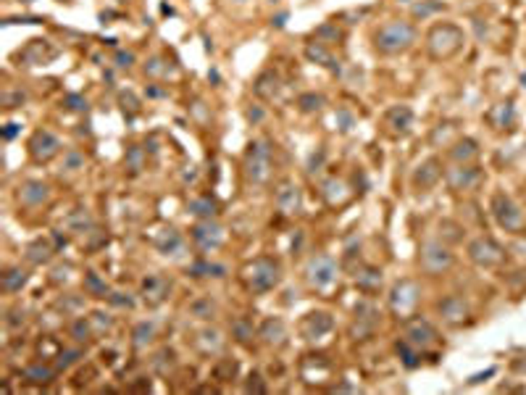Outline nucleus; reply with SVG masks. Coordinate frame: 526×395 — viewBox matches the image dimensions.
Returning <instances> with one entry per match:
<instances>
[{
    "mask_svg": "<svg viewBox=\"0 0 526 395\" xmlns=\"http://www.w3.org/2000/svg\"><path fill=\"white\" fill-rule=\"evenodd\" d=\"M416 43V27L402 18H393L374 32V48L384 55L405 53Z\"/></svg>",
    "mask_w": 526,
    "mask_h": 395,
    "instance_id": "nucleus-1",
    "label": "nucleus"
},
{
    "mask_svg": "<svg viewBox=\"0 0 526 395\" xmlns=\"http://www.w3.org/2000/svg\"><path fill=\"white\" fill-rule=\"evenodd\" d=\"M279 279H282V266H279L277 259H271V256H258V259H253L242 269V282H245V288L250 290V293H256V296H263V293H271V290L279 285Z\"/></svg>",
    "mask_w": 526,
    "mask_h": 395,
    "instance_id": "nucleus-2",
    "label": "nucleus"
},
{
    "mask_svg": "<svg viewBox=\"0 0 526 395\" xmlns=\"http://www.w3.org/2000/svg\"><path fill=\"white\" fill-rule=\"evenodd\" d=\"M464 43H466L464 29L458 27V24H450V21L434 24L427 35V53L434 61H447V58H453L464 48Z\"/></svg>",
    "mask_w": 526,
    "mask_h": 395,
    "instance_id": "nucleus-3",
    "label": "nucleus"
},
{
    "mask_svg": "<svg viewBox=\"0 0 526 395\" xmlns=\"http://www.w3.org/2000/svg\"><path fill=\"white\" fill-rule=\"evenodd\" d=\"M242 169H245V180L253 188H263L271 180V145H268V140H253L248 145Z\"/></svg>",
    "mask_w": 526,
    "mask_h": 395,
    "instance_id": "nucleus-4",
    "label": "nucleus"
},
{
    "mask_svg": "<svg viewBox=\"0 0 526 395\" xmlns=\"http://www.w3.org/2000/svg\"><path fill=\"white\" fill-rule=\"evenodd\" d=\"M305 282L316 293H329L337 285V264L327 253H316L305 264Z\"/></svg>",
    "mask_w": 526,
    "mask_h": 395,
    "instance_id": "nucleus-5",
    "label": "nucleus"
},
{
    "mask_svg": "<svg viewBox=\"0 0 526 395\" xmlns=\"http://www.w3.org/2000/svg\"><path fill=\"white\" fill-rule=\"evenodd\" d=\"M419 264H421V271H424V274L439 277V274H447V271L453 269L455 256L445 243H439V240H427L419 251Z\"/></svg>",
    "mask_w": 526,
    "mask_h": 395,
    "instance_id": "nucleus-6",
    "label": "nucleus"
},
{
    "mask_svg": "<svg viewBox=\"0 0 526 395\" xmlns=\"http://www.w3.org/2000/svg\"><path fill=\"white\" fill-rule=\"evenodd\" d=\"M490 211H492V216H495V222H498L500 229H505V232H521V229H524V224H526L524 211H521V206H518L510 195H505V193H495V195H492Z\"/></svg>",
    "mask_w": 526,
    "mask_h": 395,
    "instance_id": "nucleus-7",
    "label": "nucleus"
},
{
    "mask_svg": "<svg viewBox=\"0 0 526 395\" xmlns=\"http://www.w3.org/2000/svg\"><path fill=\"white\" fill-rule=\"evenodd\" d=\"M419 301H421V288L416 279H400L390 290V308H393V314L398 319H402V322L413 316Z\"/></svg>",
    "mask_w": 526,
    "mask_h": 395,
    "instance_id": "nucleus-8",
    "label": "nucleus"
},
{
    "mask_svg": "<svg viewBox=\"0 0 526 395\" xmlns=\"http://www.w3.org/2000/svg\"><path fill=\"white\" fill-rule=\"evenodd\" d=\"M466 253H469L471 264H476L479 269H498L500 264L505 261V251L492 237H484V234L482 237H473L469 248H466Z\"/></svg>",
    "mask_w": 526,
    "mask_h": 395,
    "instance_id": "nucleus-9",
    "label": "nucleus"
},
{
    "mask_svg": "<svg viewBox=\"0 0 526 395\" xmlns=\"http://www.w3.org/2000/svg\"><path fill=\"white\" fill-rule=\"evenodd\" d=\"M224 240H226V232L216 219H200L192 227V243L200 253H216L224 245Z\"/></svg>",
    "mask_w": 526,
    "mask_h": 395,
    "instance_id": "nucleus-10",
    "label": "nucleus"
},
{
    "mask_svg": "<svg viewBox=\"0 0 526 395\" xmlns=\"http://www.w3.org/2000/svg\"><path fill=\"white\" fill-rule=\"evenodd\" d=\"M484 174L479 166H471V163H455L445 171V182L447 188L455 190V193H469V190H476L482 185Z\"/></svg>",
    "mask_w": 526,
    "mask_h": 395,
    "instance_id": "nucleus-11",
    "label": "nucleus"
},
{
    "mask_svg": "<svg viewBox=\"0 0 526 395\" xmlns=\"http://www.w3.org/2000/svg\"><path fill=\"white\" fill-rule=\"evenodd\" d=\"M379 324V308L371 301H361L356 305V316L350 324V337L353 340H368Z\"/></svg>",
    "mask_w": 526,
    "mask_h": 395,
    "instance_id": "nucleus-12",
    "label": "nucleus"
},
{
    "mask_svg": "<svg viewBox=\"0 0 526 395\" xmlns=\"http://www.w3.org/2000/svg\"><path fill=\"white\" fill-rule=\"evenodd\" d=\"M27 151H29V158L35 163H48L61 153V140H58L53 132H48V129H37L35 135L29 137Z\"/></svg>",
    "mask_w": 526,
    "mask_h": 395,
    "instance_id": "nucleus-13",
    "label": "nucleus"
},
{
    "mask_svg": "<svg viewBox=\"0 0 526 395\" xmlns=\"http://www.w3.org/2000/svg\"><path fill=\"white\" fill-rule=\"evenodd\" d=\"M402 340H408L413 348H419L421 353H427L432 345H437V330L427 322V319H405V332H402Z\"/></svg>",
    "mask_w": 526,
    "mask_h": 395,
    "instance_id": "nucleus-14",
    "label": "nucleus"
},
{
    "mask_svg": "<svg viewBox=\"0 0 526 395\" xmlns=\"http://www.w3.org/2000/svg\"><path fill=\"white\" fill-rule=\"evenodd\" d=\"M437 311L442 316V322L450 324V327H464L471 319V308L461 296H447L445 301H439Z\"/></svg>",
    "mask_w": 526,
    "mask_h": 395,
    "instance_id": "nucleus-15",
    "label": "nucleus"
},
{
    "mask_svg": "<svg viewBox=\"0 0 526 395\" xmlns=\"http://www.w3.org/2000/svg\"><path fill=\"white\" fill-rule=\"evenodd\" d=\"M332 327H334L332 314H327V311H311L300 322V335H303L305 340H322V337H327L332 332Z\"/></svg>",
    "mask_w": 526,
    "mask_h": 395,
    "instance_id": "nucleus-16",
    "label": "nucleus"
},
{
    "mask_svg": "<svg viewBox=\"0 0 526 395\" xmlns=\"http://www.w3.org/2000/svg\"><path fill=\"white\" fill-rule=\"evenodd\" d=\"M171 293V279L163 274H148L140 285V296L148 305H161Z\"/></svg>",
    "mask_w": 526,
    "mask_h": 395,
    "instance_id": "nucleus-17",
    "label": "nucleus"
},
{
    "mask_svg": "<svg viewBox=\"0 0 526 395\" xmlns=\"http://www.w3.org/2000/svg\"><path fill=\"white\" fill-rule=\"evenodd\" d=\"M16 198L24 208H37L50 200V185H48V182H40V180H29L18 188Z\"/></svg>",
    "mask_w": 526,
    "mask_h": 395,
    "instance_id": "nucleus-18",
    "label": "nucleus"
},
{
    "mask_svg": "<svg viewBox=\"0 0 526 395\" xmlns=\"http://www.w3.org/2000/svg\"><path fill=\"white\" fill-rule=\"evenodd\" d=\"M258 337L268 348H282V345H287V324L279 316H268L258 327Z\"/></svg>",
    "mask_w": 526,
    "mask_h": 395,
    "instance_id": "nucleus-19",
    "label": "nucleus"
},
{
    "mask_svg": "<svg viewBox=\"0 0 526 395\" xmlns=\"http://www.w3.org/2000/svg\"><path fill=\"white\" fill-rule=\"evenodd\" d=\"M274 200H277V208L285 216L297 214V211H300V188H297L295 182L285 180L277 188V193H274Z\"/></svg>",
    "mask_w": 526,
    "mask_h": 395,
    "instance_id": "nucleus-20",
    "label": "nucleus"
},
{
    "mask_svg": "<svg viewBox=\"0 0 526 395\" xmlns=\"http://www.w3.org/2000/svg\"><path fill=\"white\" fill-rule=\"evenodd\" d=\"M192 342H195V348L203 353V356H216V353H221L224 350V335L216 330V327H203V330H197L195 337H192Z\"/></svg>",
    "mask_w": 526,
    "mask_h": 395,
    "instance_id": "nucleus-21",
    "label": "nucleus"
},
{
    "mask_svg": "<svg viewBox=\"0 0 526 395\" xmlns=\"http://www.w3.org/2000/svg\"><path fill=\"white\" fill-rule=\"evenodd\" d=\"M442 177V163L437 158H427L419 169L413 171V185L419 190H432Z\"/></svg>",
    "mask_w": 526,
    "mask_h": 395,
    "instance_id": "nucleus-22",
    "label": "nucleus"
},
{
    "mask_svg": "<svg viewBox=\"0 0 526 395\" xmlns=\"http://www.w3.org/2000/svg\"><path fill=\"white\" fill-rule=\"evenodd\" d=\"M413 124V111L408 106H393L384 114V126H390L393 135H405Z\"/></svg>",
    "mask_w": 526,
    "mask_h": 395,
    "instance_id": "nucleus-23",
    "label": "nucleus"
},
{
    "mask_svg": "<svg viewBox=\"0 0 526 395\" xmlns=\"http://www.w3.org/2000/svg\"><path fill=\"white\" fill-rule=\"evenodd\" d=\"M155 248H158L163 256H179V253L185 251V237H182L174 227H166V229H161L158 237H155Z\"/></svg>",
    "mask_w": 526,
    "mask_h": 395,
    "instance_id": "nucleus-24",
    "label": "nucleus"
},
{
    "mask_svg": "<svg viewBox=\"0 0 526 395\" xmlns=\"http://www.w3.org/2000/svg\"><path fill=\"white\" fill-rule=\"evenodd\" d=\"M55 55V50L53 48H48V43L45 40H32L24 50H21V61L27 63V66H35V63H45V61H50Z\"/></svg>",
    "mask_w": 526,
    "mask_h": 395,
    "instance_id": "nucleus-25",
    "label": "nucleus"
},
{
    "mask_svg": "<svg viewBox=\"0 0 526 395\" xmlns=\"http://www.w3.org/2000/svg\"><path fill=\"white\" fill-rule=\"evenodd\" d=\"M29 282V271L21 269V266H11V269H6L3 274H0V288L6 290V293H21V290L27 288Z\"/></svg>",
    "mask_w": 526,
    "mask_h": 395,
    "instance_id": "nucleus-26",
    "label": "nucleus"
},
{
    "mask_svg": "<svg viewBox=\"0 0 526 395\" xmlns=\"http://www.w3.org/2000/svg\"><path fill=\"white\" fill-rule=\"evenodd\" d=\"M279 87H282V80H279L277 72H263L253 85V92L263 100H274L279 95Z\"/></svg>",
    "mask_w": 526,
    "mask_h": 395,
    "instance_id": "nucleus-27",
    "label": "nucleus"
},
{
    "mask_svg": "<svg viewBox=\"0 0 526 395\" xmlns=\"http://www.w3.org/2000/svg\"><path fill=\"white\" fill-rule=\"evenodd\" d=\"M322 195H324V200H327L329 206H342V203H345V200L350 198V190H348V185H345L342 180H337V177H329V180L322 185Z\"/></svg>",
    "mask_w": 526,
    "mask_h": 395,
    "instance_id": "nucleus-28",
    "label": "nucleus"
},
{
    "mask_svg": "<svg viewBox=\"0 0 526 395\" xmlns=\"http://www.w3.org/2000/svg\"><path fill=\"white\" fill-rule=\"evenodd\" d=\"M55 248L48 240H43V237H37V240H32V243L27 245V251H24V256H27V261L32 264V266H43V264H48V261L53 259Z\"/></svg>",
    "mask_w": 526,
    "mask_h": 395,
    "instance_id": "nucleus-29",
    "label": "nucleus"
},
{
    "mask_svg": "<svg viewBox=\"0 0 526 395\" xmlns=\"http://www.w3.org/2000/svg\"><path fill=\"white\" fill-rule=\"evenodd\" d=\"M450 158H453L455 163H471L473 158H479V145H476V140H471V137L458 140V143L450 148Z\"/></svg>",
    "mask_w": 526,
    "mask_h": 395,
    "instance_id": "nucleus-30",
    "label": "nucleus"
},
{
    "mask_svg": "<svg viewBox=\"0 0 526 395\" xmlns=\"http://www.w3.org/2000/svg\"><path fill=\"white\" fill-rule=\"evenodd\" d=\"M187 208H190V214L197 216V219H216V214H219V203H216L211 195L192 198Z\"/></svg>",
    "mask_w": 526,
    "mask_h": 395,
    "instance_id": "nucleus-31",
    "label": "nucleus"
},
{
    "mask_svg": "<svg viewBox=\"0 0 526 395\" xmlns=\"http://www.w3.org/2000/svg\"><path fill=\"white\" fill-rule=\"evenodd\" d=\"M232 337L240 345H253V340L258 337V330L253 327V322L250 319H245V316H237L232 322Z\"/></svg>",
    "mask_w": 526,
    "mask_h": 395,
    "instance_id": "nucleus-32",
    "label": "nucleus"
},
{
    "mask_svg": "<svg viewBox=\"0 0 526 395\" xmlns=\"http://www.w3.org/2000/svg\"><path fill=\"white\" fill-rule=\"evenodd\" d=\"M513 119H516V108H513V103H500V106H495L490 111V124L495 126V129H505V126L513 124Z\"/></svg>",
    "mask_w": 526,
    "mask_h": 395,
    "instance_id": "nucleus-33",
    "label": "nucleus"
},
{
    "mask_svg": "<svg viewBox=\"0 0 526 395\" xmlns=\"http://www.w3.org/2000/svg\"><path fill=\"white\" fill-rule=\"evenodd\" d=\"M153 340H155V324H153V322H140L132 330V345H134V350H145Z\"/></svg>",
    "mask_w": 526,
    "mask_h": 395,
    "instance_id": "nucleus-34",
    "label": "nucleus"
},
{
    "mask_svg": "<svg viewBox=\"0 0 526 395\" xmlns=\"http://www.w3.org/2000/svg\"><path fill=\"white\" fill-rule=\"evenodd\" d=\"M356 285L366 293H374L382 285V269H374V266H366L356 274Z\"/></svg>",
    "mask_w": 526,
    "mask_h": 395,
    "instance_id": "nucleus-35",
    "label": "nucleus"
},
{
    "mask_svg": "<svg viewBox=\"0 0 526 395\" xmlns=\"http://www.w3.org/2000/svg\"><path fill=\"white\" fill-rule=\"evenodd\" d=\"M53 377L55 369L45 367V364H32V367L24 369V379L32 382V385H48V382H53Z\"/></svg>",
    "mask_w": 526,
    "mask_h": 395,
    "instance_id": "nucleus-36",
    "label": "nucleus"
},
{
    "mask_svg": "<svg viewBox=\"0 0 526 395\" xmlns=\"http://www.w3.org/2000/svg\"><path fill=\"white\" fill-rule=\"evenodd\" d=\"M69 335H72L74 340L80 342H84L87 345L92 337H95V330H92V324H89V319H84V316H80V319H74L72 322V327H69Z\"/></svg>",
    "mask_w": 526,
    "mask_h": 395,
    "instance_id": "nucleus-37",
    "label": "nucleus"
},
{
    "mask_svg": "<svg viewBox=\"0 0 526 395\" xmlns=\"http://www.w3.org/2000/svg\"><path fill=\"white\" fill-rule=\"evenodd\" d=\"M305 55L311 58V61H316V63H324V66H329L332 72H337L339 66L334 63V58L329 55V50L322 45V43H308V48H305Z\"/></svg>",
    "mask_w": 526,
    "mask_h": 395,
    "instance_id": "nucleus-38",
    "label": "nucleus"
},
{
    "mask_svg": "<svg viewBox=\"0 0 526 395\" xmlns=\"http://www.w3.org/2000/svg\"><path fill=\"white\" fill-rule=\"evenodd\" d=\"M395 350H398V356H400V361L405 364L408 369H416L421 364V350L413 348L408 340H398V345H395Z\"/></svg>",
    "mask_w": 526,
    "mask_h": 395,
    "instance_id": "nucleus-39",
    "label": "nucleus"
},
{
    "mask_svg": "<svg viewBox=\"0 0 526 395\" xmlns=\"http://www.w3.org/2000/svg\"><path fill=\"white\" fill-rule=\"evenodd\" d=\"M174 367H177V353H174L171 348H163V350H158V353H155V359H153V369H155L161 377H166V374H169Z\"/></svg>",
    "mask_w": 526,
    "mask_h": 395,
    "instance_id": "nucleus-40",
    "label": "nucleus"
},
{
    "mask_svg": "<svg viewBox=\"0 0 526 395\" xmlns=\"http://www.w3.org/2000/svg\"><path fill=\"white\" fill-rule=\"evenodd\" d=\"M237 372H240V364L234 359H219L214 367V377L219 379V382H232V379L237 377Z\"/></svg>",
    "mask_w": 526,
    "mask_h": 395,
    "instance_id": "nucleus-41",
    "label": "nucleus"
},
{
    "mask_svg": "<svg viewBox=\"0 0 526 395\" xmlns=\"http://www.w3.org/2000/svg\"><path fill=\"white\" fill-rule=\"evenodd\" d=\"M224 266L221 264H211L208 259H203V261H195L192 266H190V274L192 277H224Z\"/></svg>",
    "mask_w": 526,
    "mask_h": 395,
    "instance_id": "nucleus-42",
    "label": "nucleus"
},
{
    "mask_svg": "<svg viewBox=\"0 0 526 395\" xmlns=\"http://www.w3.org/2000/svg\"><path fill=\"white\" fill-rule=\"evenodd\" d=\"M84 290L95 298L111 296V288L106 285V279H100V274H95V271H87V274H84Z\"/></svg>",
    "mask_w": 526,
    "mask_h": 395,
    "instance_id": "nucleus-43",
    "label": "nucleus"
},
{
    "mask_svg": "<svg viewBox=\"0 0 526 395\" xmlns=\"http://www.w3.org/2000/svg\"><path fill=\"white\" fill-rule=\"evenodd\" d=\"M190 314L195 316V319H214L216 303L211 301V298H197V301L190 303Z\"/></svg>",
    "mask_w": 526,
    "mask_h": 395,
    "instance_id": "nucleus-44",
    "label": "nucleus"
},
{
    "mask_svg": "<svg viewBox=\"0 0 526 395\" xmlns=\"http://www.w3.org/2000/svg\"><path fill=\"white\" fill-rule=\"evenodd\" d=\"M69 227H72L74 232H89V229L95 227V222H92V216L87 214V208H77V211L69 216Z\"/></svg>",
    "mask_w": 526,
    "mask_h": 395,
    "instance_id": "nucleus-45",
    "label": "nucleus"
},
{
    "mask_svg": "<svg viewBox=\"0 0 526 395\" xmlns=\"http://www.w3.org/2000/svg\"><path fill=\"white\" fill-rule=\"evenodd\" d=\"M87 319H89V324H92V330H95V337H100V335H106L114 330V319L108 314H103V311H92Z\"/></svg>",
    "mask_w": 526,
    "mask_h": 395,
    "instance_id": "nucleus-46",
    "label": "nucleus"
},
{
    "mask_svg": "<svg viewBox=\"0 0 526 395\" xmlns=\"http://www.w3.org/2000/svg\"><path fill=\"white\" fill-rule=\"evenodd\" d=\"M297 106H300V111H305V114L322 111V108H324V95H316V92H305V95H300Z\"/></svg>",
    "mask_w": 526,
    "mask_h": 395,
    "instance_id": "nucleus-47",
    "label": "nucleus"
},
{
    "mask_svg": "<svg viewBox=\"0 0 526 395\" xmlns=\"http://www.w3.org/2000/svg\"><path fill=\"white\" fill-rule=\"evenodd\" d=\"M143 158H145L143 148H140V145H132V148L126 151V169L132 171V174H137V171L143 169Z\"/></svg>",
    "mask_w": 526,
    "mask_h": 395,
    "instance_id": "nucleus-48",
    "label": "nucleus"
},
{
    "mask_svg": "<svg viewBox=\"0 0 526 395\" xmlns=\"http://www.w3.org/2000/svg\"><path fill=\"white\" fill-rule=\"evenodd\" d=\"M84 169V156L80 151H66L63 153V171H80Z\"/></svg>",
    "mask_w": 526,
    "mask_h": 395,
    "instance_id": "nucleus-49",
    "label": "nucleus"
},
{
    "mask_svg": "<svg viewBox=\"0 0 526 395\" xmlns=\"http://www.w3.org/2000/svg\"><path fill=\"white\" fill-rule=\"evenodd\" d=\"M337 40H339V29L334 24H324V27L316 29V43L329 45V43H337Z\"/></svg>",
    "mask_w": 526,
    "mask_h": 395,
    "instance_id": "nucleus-50",
    "label": "nucleus"
},
{
    "mask_svg": "<svg viewBox=\"0 0 526 395\" xmlns=\"http://www.w3.org/2000/svg\"><path fill=\"white\" fill-rule=\"evenodd\" d=\"M82 359V350L80 348H74V350H61L58 353V369H69L74 367L77 361Z\"/></svg>",
    "mask_w": 526,
    "mask_h": 395,
    "instance_id": "nucleus-51",
    "label": "nucleus"
},
{
    "mask_svg": "<svg viewBox=\"0 0 526 395\" xmlns=\"http://www.w3.org/2000/svg\"><path fill=\"white\" fill-rule=\"evenodd\" d=\"M108 303L119 305V308H132L134 298L129 296V293H111V296H108Z\"/></svg>",
    "mask_w": 526,
    "mask_h": 395,
    "instance_id": "nucleus-52",
    "label": "nucleus"
},
{
    "mask_svg": "<svg viewBox=\"0 0 526 395\" xmlns=\"http://www.w3.org/2000/svg\"><path fill=\"white\" fill-rule=\"evenodd\" d=\"M245 390H248V393H266V382H263V377H261L258 372H253V374L248 377Z\"/></svg>",
    "mask_w": 526,
    "mask_h": 395,
    "instance_id": "nucleus-53",
    "label": "nucleus"
},
{
    "mask_svg": "<svg viewBox=\"0 0 526 395\" xmlns=\"http://www.w3.org/2000/svg\"><path fill=\"white\" fill-rule=\"evenodd\" d=\"M161 58H153L150 63H145V72L150 74V77H161V74H166V66H161Z\"/></svg>",
    "mask_w": 526,
    "mask_h": 395,
    "instance_id": "nucleus-54",
    "label": "nucleus"
},
{
    "mask_svg": "<svg viewBox=\"0 0 526 395\" xmlns=\"http://www.w3.org/2000/svg\"><path fill=\"white\" fill-rule=\"evenodd\" d=\"M434 11H439L437 3H421V6H416V9H413V13L424 18V16H429V13H434Z\"/></svg>",
    "mask_w": 526,
    "mask_h": 395,
    "instance_id": "nucleus-55",
    "label": "nucleus"
},
{
    "mask_svg": "<svg viewBox=\"0 0 526 395\" xmlns=\"http://www.w3.org/2000/svg\"><path fill=\"white\" fill-rule=\"evenodd\" d=\"M18 322H24V311H21V308H13V311H11V316L6 319V324H9L11 330H16Z\"/></svg>",
    "mask_w": 526,
    "mask_h": 395,
    "instance_id": "nucleus-56",
    "label": "nucleus"
},
{
    "mask_svg": "<svg viewBox=\"0 0 526 395\" xmlns=\"http://www.w3.org/2000/svg\"><path fill=\"white\" fill-rule=\"evenodd\" d=\"M69 103H72L74 111H82V108H87V103H84L80 95H69Z\"/></svg>",
    "mask_w": 526,
    "mask_h": 395,
    "instance_id": "nucleus-57",
    "label": "nucleus"
},
{
    "mask_svg": "<svg viewBox=\"0 0 526 395\" xmlns=\"http://www.w3.org/2000/svg\"><path fill=\"white\" fill-rule=\"evenodd\" d=\"M16 132H18V124H6V129H3V137H6V140H13V137H16Z\"/></svg>",
    "mask_w": 526,
    "mask_h": 395,
    "instance_id": "nucleus-58",
    "label": "nucleus"
},
{
    "mask_svg": "<svg viewBox=\"0 0 526 395\" xmlns=\"http://www.w3.org/2000/svg\"><path fill=\"white\" fill-rule=\"evenodd\" d=\"M132 61H134L132 53H119V66H121V69H124V66H132Z\"/></svg>",
    "mask_w": 526,
    "mask_h": 395,
    "instance_id": "nucleus-59",
    "label": "nucleus"
},
{
    "mask_svg": "<svg viewBox=\"0 0 526 395\" xmlns=\"http://www.w3.org/2000/svg\"><path fill=\"white\" fill-rule=\"evenodd\" d=\"M248 117L253 119V121H261V117H263V114H261V111H250Z\"/></svg>",
    "mask_w": 526,
    "mask_h": 395,
    "instance_id": "nucleus-60",
    "label": "nucleus"
},
{
    "mask_svg": "<svg viewBox=\"0 0 526 395\" xmlns=\"http://www.w3.org/2000/svg\"><path fill=\"white\" fill-rule=\"evenodd\" d=\"M518 82H521V87H524V90H526V72L521 74V80H518Z\"/></svg>",
    "mask_w": 526,
    "mask_h": 395,
    "instance_id": "nucleus-61",
    "label": "nucleus"
}]
</instances>
